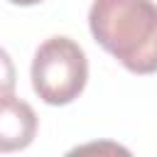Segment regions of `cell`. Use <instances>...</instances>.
Masks as SVG:
<instances>
[{
	"label": "cell",
	"mask_w": 157,
	"mask_h": 157,
	"mask_svg": "<svg viewBox=\"0 0 157 157\" xmlns=\"http://www.w3.org/2000/svg\"><path fill=\"white\" fill-rule=\"evenodd\" d=\"M37 135L34 108L15 96L0 98V152H17L32 145Z\"/></svg>",
	"instance_id": "3"
},
{
	"label": "cell",
	"mask_w": 157,
	"mask_h": 157,
	"mask_svg": "<svg viewBox=\"0 0 157 157\" xmlns=\"http://www.w3.org/2000/svg\"><path fill=\"white\" fill-rule=\"evenodd\" d=\"M17 76H15V64H12V59H10V54L0 47V98L2 96H12V91H15V81Z\"/></svg>",
	"instance_id": "5"
},
{
	"label": "cell",
	"mask_w": 157,
	"mask_h": 157,
	"mask_svg": "<svg viewBox=\"0 0 157 157\" xmlns=\"http://www.w3.org/2000/svg\"><path fill=\"white\" fill-rule=\"evenodd\" d=\"M93 39L132 74L157 71V5L152 0H93Z\"/></svg>",
	"instance_id": "1"
},
{
	"label": "cell",
	"mask_w": 157,
	"mask_h": 157,
	"mask_svg": "<svg viewBox=\"0 0 157 157\" xmlns=\"http://www.w3.org/2000/svg\"><path fill=\"white\" fill-rule=\"evenodd\" d=\"M64 157H132V152L113 140H93L69 150Z\"/></svg>",
	"instance_id": "4"
},
{
	"label": "cell",
	"mask_w": 157,
	"mask_h": 157,
	"mask_svg": "<svg viewBox=\"0 0 157 157\" xmlns=\"http://www.w3.org/2000/svg\"><path fill=\"white\" fill-rule=\"evenodd\" d=\"M7 2H12V5H37L42 0H7Z\"/></svg>",
	"instance_id": "6"
},
{
	"label": "cell",
	"mask_w": 157,
	"mask_h": 157,
	"mask_svg": "<svg viewBox=\"0 0 157 157\" xmlns=\"http://www.w3.org/2000/svg\"><path fill=\"white\" fill-rule=\"evenodd\" d=\"M88 81L83 49L69 37H49L32 59V88L49 105H66L81 96Z\"/></svg>",
	"instance_id": "2"
}]
</instances>
